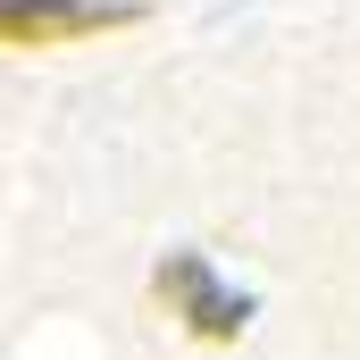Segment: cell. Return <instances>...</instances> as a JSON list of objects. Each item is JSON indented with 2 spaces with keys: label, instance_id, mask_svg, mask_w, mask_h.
<instances>
[{
  "label": "cell",
  "instance_id": "cell-1",
  "mask_svg": "<svg viewBox=\"0 0 360 360\" xmlns=\"http://www.w3.org/2000/svg\"><path fill=\"white\" fill-rule=\"evenodd\" d=\"M134 8H101V0H8L0 8V34H8V51H59V42H76V34H109V25H126Z\"/></svg>",
  "mask_w": 360,
  "mask_h": 360
},
{
  "label": "cell",
  "instance_id": "cell-2",
  "mask_svg": "<svg viewBox=\"0 0 360 360\" xmlns=\"http://www.w3.org/2000/svg\"><path fill=\"white\" fill-rule=\"evenodd\" d=\"M160 293H176L184 310H193V327H201V335H235V327H243V302H218L201 260H176V269L160 276Z\"/></svg>",
  "mask_w": 360,
  "mask_h": 360
}]
</instances>
